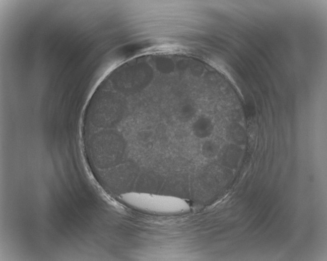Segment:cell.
<instances>
[{"label":"cell","mask_w":327,"mask_h":261,"mask_svg":"<svg viewBox=\"0 0 327 261\" xmlns=\"http://www.w3.org/2000/svg\"><path fill=\"white\" fill-rule=\"evenodd\" d=\"M121 199L130 207L153 214H177L186 212L190 209L186 202L174 197L129 192L122 194Z\"/></svg>","instance_id":"obj_1"},{"label":"cell","mask_w":327,"mask_h":261,"mask_svg":"<svg viewBox=\"0 0 327 261\" xmlns=\"http://www.w3.org/2000/svg\"><path fill=\"white\" fill-rule=\"evenodd\" d=\"M226 136L229 141L237 144H243L246 140L244 128L239 124L229 125L226 129Z\"/></svg>","instance_id":"obj_2"},{"label":"cell","mask_w":327,"mask_h":261,"mask_svg":"<svg viewBox=\"0 0 327 261\" xmlns=\"http://www.w3.org/2000/svg\"><path fill=\"white\" fill-rule=\"evenodd\" d=\"M213 130V124L207 119H202L195 123V135L199 137H207L212 133Z\"/></svg>","instance_id":"obj_3"}]
</instances>
